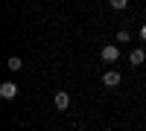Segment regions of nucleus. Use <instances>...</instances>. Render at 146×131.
Masks as SVG:
<instances>
[{"label": "nucleus", "mask_w": 146, "mask_h": 131, "mask_svg": "<svg viewBox=\"0 0 146 131\" xmlns=\"http://www.w3.org/2000/svg\"><path fill=\"white\" fill-rule=\"evenodd\" d=\"M0 96H3L6 102L15 99L18 96V85H15V82H3V85H0Z\"/></svg>", "instance_id": "20e7f679"}, {"label": "nucleus", "mask_w": 146, "mask_h": 131, "mask_svg": "<svg viewBox=\"0 0 146 131\" xmlns=\"http://www.w3.org/2000/svg\"><path fill=\"white\" fill-rule=\"evenodd\" d=\"M120 82H123V76H120L117 70H105V73H102V85L105 88H117Z\"/></svg>", "instance_id": "7ed1b4c3"}, {"label": "nucleus", "mask_w": 146, "mask_h": 131, "mask_svg": "<svg viewBox=\"0 0 146 131\" xmlns=\"http://www.w3.org/2000/svg\"><path fill=\"white\" fill-rule=\"evenodd\" d=\"M100 58H102L105 64H114L117 58H120V47H117V44H105L102 53H100Z\"/></svg>", "instance_id": "f257e3e1"}, {"label": "nucleus", "mask_w": 146, "mask_h": 131, "mask_svg": "<svg viewBox=\"0 0 146 131\" xmlns=\"http://www.w3.org/2000/svg\"><path fill=\"white\" fill-rule=\"evenodd\" d=\"M126 6H129V0H111V9L114 12H123Z\"/></svg>", "instance_id": "6e6552de"}, {"label": "nucleus", "mask_w": 146, "mask_h": 131, "mask_svg": "<svg viewBox=\"0 0 146 131\" xmlns=\"http://www.w3.org/2000/svg\"><path fill=\"white\" fill-rule=\"evenodd\" d=\"M140 41L146 44V23H143V26H140Z\"/></svg>", "instance_id": "1a4fd4ad"}, {"label": "nucleus", "mask_w": 146, "mask_h": 131, "mask_svg": "<svg viewBox=\"0 0 146 131\" xmlns=\"http://www.w3.org/2000/svg\"><path fill=\"white\" fill-rule=\"evenodd\" d=\"M129 41H131V32L129 29H120L117 32V44H129Z\"/></svg>", "instance_id": "0eeeda50"}, {"label": "nucleus", "mask_w": 146, "mask_h": 131, "mask_svg": "<svg viewBox=\"0 0 146 131\" xmlns=\"http://www.w3.org/2000/svg\"><path fill=\"white\" fill-rule=\"evenodd\" d=\"M53 105H56L58 111H67V108H70V93H67V90H56Z\"/></svg>", "instance_id": "f03ea898"}, {"label": "nucleus", "mask_w": 146, "mask_h": 131, "mask_svg": "<svg viewBox=\"0 0 146 131\" xmlns=\"http://www.w3.org/2000/svg\"><path fill=\"white\" fill-rule=\"evenodd\" d=\"M21 67H23V61H21L18 55H12V58H9V70H12V73H18Z\"/></svg>", "instance_id": "423d86ee"}, {"label": "nucleus", "mask_w": 146, "mask_h": 131, "mask_svg": "<svg viewBox=\"0 0 146 131\" xmlns=\"http://www.w3.org/2000/svg\"><path fill=\"white\" fill-rule=\"evenodd\" d=\"M129 61H131V67H140V64L146 61V50H140V47H137V50H131Z\"/></svg>", "instance_id": "39448f33"}]
</instances>
